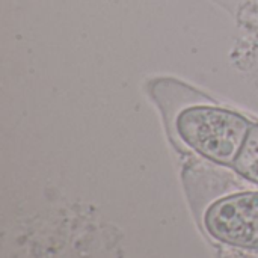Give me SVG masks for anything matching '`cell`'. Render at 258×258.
I'll list each match as a JSON object with an SVG mask.
<instances>
[{
    "instance_id": "6da1fadb",
    "label": "cell",
    "mask_w": 258,
    "mask_h": 258,
    "mask_svg": "<svg viewBox=\"0 0 258 258\" xmlns=\"http://www.w3.org/2000/svg\"><path fill=\"white\" fill-rule=\"evenodd\" d=\"M252 122L218 106H192L178 113L175 127L186 145L204 159L233 166Z\"/></svg>"
},
{
    "instance_id": "7a4b0ae2",
    "label": "cell",
    "mask_w": 258,
    "mask_h": 258,
    "mask_svg": "<svg viewBox=\"0 0 258 258\" xmlns=\"http://www.w3.org/2000/svg\"><path fill=\"white\" fill-rule=\"evenodd\" d=\"M204 225L221 243L258 251V192H240L215 201L204 215Z\"/></svg>"
},
{
    "instance_id": "3957f363",
    "label": "cell",
    "mask_w": 258,
    "mask_h": 258,
    "mask_svg": "<svg viewBox=\"0 0 258 258\" xmlns=\"http://www.w3.org/2000/svg\"><path fill=\"white\" fill-rule=\"evenodd\" d=\"M233 168L245 180L258 184V124L251 125Z\"/></svg>"
}]
</instances>
